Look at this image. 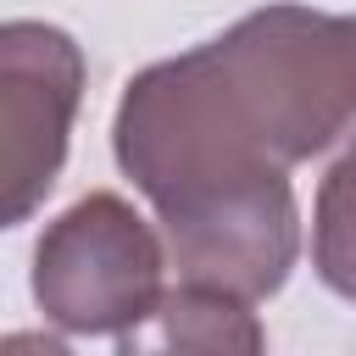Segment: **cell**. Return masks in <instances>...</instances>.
I'll return each instance as SVG.
<instances>
[{
	"label": "cell",
	"instance_id": "obj_4",
	"mask_svg": "<svg viewBox=\"0 0 356 356\" xmlns=\"http://www.w3.org/2000/svg\"><path fill=\"white\" fill-rule=\"evenodd\" d=\"M117 356H261V323L239 295L178 284L117 339Z\"/></svg>",
	"mask_w": 356,
	"mask_h": 356
},
{
	"label": "cell",
	"instance_id": "obj_3",
	"mask_svg": "<svg viewBox=\"0 0 356 356\" xmlns=\"http://www.w3.org/2000/svg\"><path fill=\"white\" fill-rule=\"evenodd\" d=\"M83 95V50L50 22L0 28V189L6 222H28L50 195Z\"/></svg>",
	"mask_w": 356,
	"mask_h": 356
},
{
	"label": "cell",
	"instance_id": "obj_1",
	"mask_svg": "<svg viewBox=\"0 0 356 356\" xmlns=\"http://www.w3.org/2000/svg\"><path fill=\"white\" fill-rule=\"evenodd\" d=\"M111 150L167 234L295 195L289 167L356 156V17L261 6L134 72Z\"/></svg>",
	"mask_w": 356,
	"mask_h": 356
},
{
	"label": "cell",
	"instance_id": "obj_6",
	"mask_svg": "<svg viewBox=\"0 0 356 356\" xmlns=\"http://www.w3.org/2000/svg\"><path fill=\"white\" fill-rule=\"evenodd\" d=\"M0 356H72L61 339H44V334H6Z\"/></svg>",
	"mask_w": 356,
	"mask_h": 356
},
{
	"label": "cell",
	"instance_id": "obj_5",
	"mask_svg": "<svg viewBox=\"0 0 356 356\" xmlns=\"http://www.w3.org/2000/svg\"><path fill=\"white\" fill-rule=\"evenodd\" d=\"M312 267L317 278L356 300V156L334 161V172L317 189V217H312Z\"/></svg>",
	"mask_w": 356,
	"mask_h": 356
},
{
	"label": "cell",
	"instance_id": "obj_2",
	"mask_svg": "<svg viewBox=\"0 0 356 356\" xmlns=\"http://www.w3.org/2000/svg\"><path fill=\"white\" fill-rule=\"evenodd\" d=\"M33 300L67 334H128L161 300V245L122 195H83L33 250Z\"/></svg>",
	"mask_w": 356,
	"mask_h": 356
}]
</instances>
